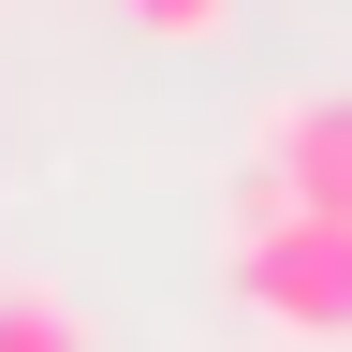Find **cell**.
I'll return each instance as SVG.
<instances>
[{
	"mask_svg": "<svg viewBox=\"0 0 352 352\" xmlns=\"http://www.w3.org/2000/svg\"><path fill=\"white\" fill-rule=\"evenodd\" d=\"M220 279H235V308H264L279 338H352V220H308V206H279L250 176L235 191V250H220Z\"/></svg>",
	"mask_w": 352,
	"mask_h": 352,
	"instance_id": "1",
	"label": "cell"
},
{
	"mask_svg": "<svg viewBox=\"0 0 352 352\" xmlns=\"http://www.w3.org/2000/svg\"><path fill=\"white\" fill-rule=\"evenodd\" d=\"M118 15L147 30V44H220V15H235V0H118Z\"/></svg>",
	"mask_w": 352,
	"mask_h": 352,
	"instance_id": "4",
	"label": "cell"
},
{
	"mask_svg": "<svg viewBox=\"0 0 352 352\" xmlns=\"http://www.w3.org/2000/svg\"><path fill=\"white\" fill-rule=\"evenodd\" d=\"M0 352H88V308L74 294H0Z\"/></svg>",
	"mask_w": 352,
	"mask_h": 352,
	"instance_id": "3",
	"label": "cell"
},
{
	"mask_svg": "<svg viewBox=\"0 0 352 352\" xmlns=\"http://www.w3.org/2000/svg\"><path fill=\"white\" fill-rule=\"evenodd\" d=\"M264 191L308 206V220H352V88L279 103V132H264Z\"/></svg>",
	"mask_w": 352,
	"mask_h": 352,
	"instance_id": "2",
	"label": "cell"
}]
</instances>
